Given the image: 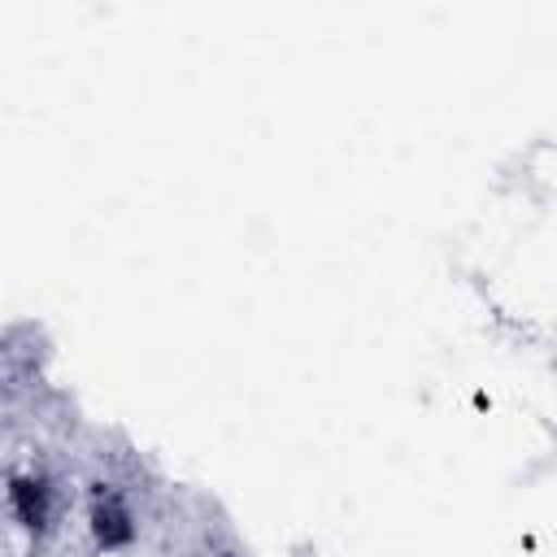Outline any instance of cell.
Here are the masks:
<instances>
[{"label":"cell","instance_id":"obj_1","mask_svg":"<svg viewBox=\"0 0 557 557\" xmlns=\"http://www.w3.org/2000/svg\"><path fill=\"white\" fill-rule=\"evenodd\" d=\"M9 509L26 531H48L52 522V487L39 474H17L9 483Z\"/></svg>","mask_w":557,"mask_h":557},{"label":"cell","instance_id":"obj_2","mask_svg":"<svg viewBox=\"0 0 557 557\" xmlns=\"http://www.w3.org/2000/svg\"><path fill=\"white\" fill-rule=\"evenodd\" d=\"M91 535H96L104 548H122V544L135 540L131 509L122 505L117 492H96V500H91Z\"/></svg>","mask_w":557,"mask_h":557}]
</instances>
